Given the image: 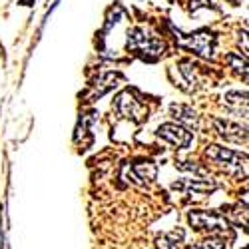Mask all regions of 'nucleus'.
<instances>
[{
    "instance_id": "f257e3e1",
    "label": "nucleus",
    "mask_w": 249,
    "mask_h": 249,
    "mask_svg": "<svg viewBox=\"0 0 249 249\" xmlns=\"http://www.w3.org/2000/svg\"><path fill=\"white\" fill-rule=\"evenodd\" d=\"M126 46L130 52H136L142 58L156 60L158 56L163 54V42L154 34H150L146 28H134L128 32Z\"/></svg>"
},
{
    "instance_id": "f03ea898",
    "label": "nucleus",
    "mask_w": 249,
    "mask_h": 249,
    "mask_svg": "<svg viewBox=\"0 0 249 249\" xmlns=\"http://www.w3.org/2000/svg\"><path fill=\"white\" fill-rule=\"evenodd\" d=\"M205 156L212 161L223 165L227 172H233V174L245 172V163H247L245 154H239V152L230 150V148H221V146H207Z\"/></svg>"
},
{
    "instance_id": "7ed1b4c3",
    "label": "nucleus",
    "mask_w": 249,
    "mask_h": 249,
    "mask_svg": "<svg viewBox=\"0 0 249 249\" xmlns=\"http://www.w3.org/2000/svg\"><path fill=\"white\" fill-rule=\"evenodd\" d=\"M158 138H161L163 142L172 143V146L179 148V150H185L192 146L194 142V134L190 130H185L181 124H161L156 132Z\"/></svg>"
},
{
    "instance_id": "20e7f679",
    "label": "nucleus",
    "mask_w": 249,
    "mask_h": 249,
    "mask_svg": "<svg viewBox=\"0 0 249 249\" xmlns=\"http://www.w3.org/2000/svg\"><path fill=\"white\" fill-rule=\"evenodd\" d=\"M190 223L196 227V230H207V231H213V233H225L227 231V221L217 215L215 212H192L190 213Z\"/></svg>"
},
{
    "instance_id": "39448f33",
    "label": "nucleus",
    "mask_w": 249,
    "mask_h": 249,
    "mask_svg": "<svg viewBox=\"0 0 249 249\" xmlns=\"http://www.w3.org/2000/svg\"><path fill=\"white\" fill-rule=\"evenodd\" d=\"M183 46H188L190 50H194L196 54H199L203 58H212L213 50H215V36L207 30H201V32L185 36Z\"/></svg>"
},
{
    "instance_id": "423d86ee",
    "label": "nucleus",
    "mask_w": 249,
    "mask_h": 249,
    "mask_svg": "<svg viewBox=\"0 0 249 249\" xmlns=\"http://www.w3.org/2000/svg\"><path fill=\"white\" fill-rule=\"evenodd\" d=\"M116 110L122 118H132V120H142L143 118V106L136 100V96L126 90L116 98Z\"/></svg>"
},
{
    "instance_id": "0eeeda50",
    "label": "nucleus",
    "mask_w": 249,
    "mask_h": 249,
    "mask_svg": "<svg viewBox=\"0 0 249 249\" xmlns=\"http://www.w3.org/2000/svg\"><path fill=\"white\" fill-rule=\"evenodd\" d=\"M215 124V130H217V134L225 140V142H235V143H241V142H245L247 140V130L245 128H241L239 124H235V122H231V120H215L213 122Z\"/></svg>"
},
{
    "instance_id": "6e6552de",
    "label": "nucleus",
    "mask_w": 249,
    "mask_h": 249,
    "mask_svg": "<svg viewBox=\"0 0 249 249\" xmlns=\"http://www.w3.org/2000/svg\"><path fill=\"white\" fill-rule=\"evenodd\" d=\"M217 185L213 181H205V179H183L179 183H174V190L179 192H188L194 196H203V194H212Z\"/></svg>"
},
{
    "instance_id": "1a4fd4ad",
    "label": "nucleus",
    "mask_w": 249,
    "mask_h": 249,
    "mask_svg": "<svg viewBox=\"0 0 249 249\" xmlns=\"http://www.w3.org/2000/svg\"><path fill=\"white\" fill-rule=\"evenodd\" d=\"M172 114H174V118L176 120H179L183 126H185V130H197L199 128V118H197V114L190 108V106H183V104H174L172 106Z\"/></svg>"
},
{
    "instance_id": "9d476101",
    "label": "nucleus",
    "mask_w": 249,
    "mask_h": 249,
    "mask_svg": "<svg viewBox=\"0 0 249 249\" xmlns=\"http://www.w3.org/2000/svg\"><path fill=\"white\" fill-rule=\"evenodd\" d=\"M156 174H158V170L152 161H142L132 168V178L138 183H150L152 179H156Z\"/></svg>"
},
{
    "instance_id": "9b49d317",
    "label": "nucleus",
    "mask_w": 249,
    "mask_h": 249,
    "mask_svg": "<svg viewBox=\"0 0 249 249\" xmlns=\"http://www.w3.org/2000/svg\"><path fill=\"white\" fill-rule=\"evenodd\" d=\"M245 100H247V94L245 92L243 94L241 92H230V94H225V102L230 104V106H235L237 110H241V106L247 110V102Z\"/></svg>"
},
{
    "instance_id": "f8f14e48",
    "label": "nucleus",
    "mask_w": 249,
    "mask_h": 249,
    "mask_svg": "<svg viewBox=\"0 0 249 249\" xmlns=\"http://www.w3.org/2000/svg\"><path fill=\"white\" fill-rule=\"evenodd\" d=\"M183 235L178 237V233H170V235H163L161 239H158V249H179V239Z\"/></svg>"
},
{
    "instance_id": "ddd939ff",
    "label": "nucleus",
    "mask_w": 249,
    "mask_h": 249,
    "mask_svg": "<svg viewBox=\"0 0 249 249\" xmlns=\"http://www.w3.org/2000/svg\"><path fill=\"white\" fill-rule=\"evenodd\" d=\"M192 249H223V241H219V239H207V241H203L199 245H194Z\"/></svg>"
},
{
    "instance_id": "4468645a",
    "label": "nucleus",
    "mask_w": 249,
    "mask_h": 249,
    "mask_svg": "<svg viewBox=\"0 0 249 249\" xmlns=\"http://www.w3.org/2000/svg\"><path fill=\"white\" fill-rule=\"evenodd\" d=\"M227 62H230V64L235 68V70H243V74H245V60H241V58H237V56H233V54H230L227 56Z\"/></svg>"
}]
</instances>
